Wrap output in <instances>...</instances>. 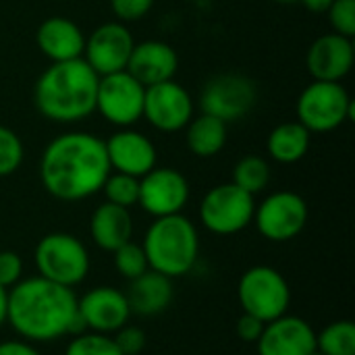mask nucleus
<instances>
[{"instance_id": "1", "label": "nucleus", "mask_w": 355, "mask_h": 355, "mask_svg": "<svg viewBox=\"0 0 355 355\" xmlns=\"http://www.w3.org/2000/svg\"><path fill=\"white\" fill-rule=\"evenodd\" d=\"M110 173L106 144L92 133L58 135L40 158L42 185L60 202H81L102 191Z\"/></svg>"}, {"instance_id": "2", "label": "nucleus", "mask_w": 355, "mask_h": 355, "mask_svg": "<svg viewBox=\"0 0 355 355\" xmlns=\"http://www.w3.org/2000/svg\"><path fill=\"white\" fill-rule=\"evenodd\" d=\"M6 322L27 341L50 343L83 329L73 289L44 277L19 281L8 291Z\"/></svg>"}, {"instance_id": "3", "label": "nucleus", "mask_w": 355, "mask_h": 355, "mask_svg": "<svg viewBox=\"0 0 355 355\" xmlns=\"http://www.w3.org/2000/svg\"><path fill=\"white\" fill-rule=\"evenodd\" d=\"M98 79L100 75L83 58L52 62L35 81V108L54 123L83 121L96 112Z\"/></svg>"}, {"instance_id": "4", "label": "nucleus", "mask_w": 355, "mask_h": 355, "mask_svg": "<svg viewBox=\"0 0 355 355\" xmlns=\"http://www.w3.org/2000/svg\"><path fill=\"white\" fill-rule=\"evenodd\" d=\"M141 248L150 270L177 279L196 266L200 256V235L196 225L183 214L160 216L146 231Z\"/></svg>"}, {"instance_id": "5", "label": "nucleus", "mask_w": 355, "mask_h": 355, "mask_svg": "<svg viewBox=\"0 0 355 355\" xmlns=\"http://www.w3.org/2000/svg\"><path fill=\"white\" fill-rule=\"evenodd\" d=\"M297 123L310 133H329L355 119V104L337 81H314L297 98Z\"/></svg>"}, {"instance_id": "6", "label": "nucleus", "mask_w": 355, "mask_h": 355, "mask_svg": "<svg viewBox=\"0 0 355 355\" xmlns=\"http://www.w3.org/2000/svg\"><path fill=\"white\" fill-rule=\"evenodd\" d=\"M40 277L73 289L89 272V254L85 245L69 233H50L42 237L33 252Z\"/></svg>"}, {"instance_id": "7", "label": "nucleus", "mask_w": 355, "mask_h": 355, "mask_svg": "<svg viewBox=\"0 0 355 355\" xmlns=\"http://www.w3.org/2000/svg\"><path fill=\"white\" fill-rule=\"evenodd\" d=\"M237 297L245 314L264 324L287 314L291 304V289L285 277L272 266H254L243 272Z\"/></svg>"}, {"instance_id": "8", "label": "nucleus", "mask_w": 355, "mask_h": 355, "mask_svg": "<svg viewBox=\"0 0 355 355\" xmlns=\"http://www.w3.org/2000/svg\"><path fill=\"white\" fill-rule=\"evenodd\" d=\"M256 212L254 196L235 183L212 187L200 204V220L214 235H235L243 231Z\"/></svg>"}, {"instance_id": "9", "label": "nucleus", "mask_w": 355, "mask_h": 355, "mask_svg": "<svg viewBox=\"0 0 355 355\" xmlns=\"http://www.w3.org/2000/svg\"><path fill=\"white\" fill-rule=\"evenodd\" d=\"M146 87L127 71L102 75L98 79L96 110L114 127L127 129L144 116Z\"/></svg>"}, {"instance_id": "10", "label": "nucleus", "mask_w": 355, "mask_h": 355, "mask_svg": "<svg viewBox=\"0 0 355 355\" xmlns=\"http://www.w3.org/2000/svg\"><path fill=\"white\" fill-rule=\"evenodd\" d=\"M258 92L250 77L239 73H223L212 77L200 96L202 112L225 123L243 119L256 104Z\"/></svg>"}, {"instance_id": "11", "label": "nucleus", "mask_w": 355, "mask_h": 355, "mask_svg": "<svg viewBox=\"0 0 355 355\" xmlns=\"http://www.w3.org/2000/svg\"><path fill=\"white\" fill-rule=\"evenodd\" d=\"M256 227L268 241H289L308 225V204L295 191L270 193L254 212Z\"/></svg>"}, {"instance_id": "12", "label": "nucleus", "mask_w": 355, "mask_h": 355, "mask_svg": "<svg viewBox=\"0 0 355 355\" xmlns=\"http://www.w3.org/2000/svg\"><path fill=\"white\" fill-rule=\"evenodd\" d=\"M144 119L162 133L181 131L193 119V100L175 79L146 87Z\"/></svg>"}, {"instance_id": "13", "label": "nucleus", "mask_w": 355, "mask_h": 355, "mask_svg": "<svg viewBox=\"0 0 355 355\" xmlns=\"http://www.w3.org/2000/svg\"><path fill=\"white\" fill-rule=\"evenodd\" d=\"M135 42L131 31L121 21L102 23L96 27L89 37H85L83 60L102 77L127 69L131 50Z\"/></svg>"}, {"instance_id": "14", "label": "nucleus", "mask_w": 355, "mask_h": 355, "mask_svg": "<svg viewBox=\"0 0 355 355\" xmlns=\"http://www.w3.org/2000/svg\"><path fill=\"white\" fill-rule=\"evenodd\" d=\"M189 200V183L175 168L154 166L139 179L137 204L154 218L181 214Z\"/></svg>"}, {"instance_id": "15", "label": "nucleus", "mask_w": 355, "mask_h": 355, "mask_svg": "<svg viewBox=\"0 0 355 355\" xmlns=\"http://www.w3.org/2000/svg\"><path fill=\"white\" fill-rule=\"evenodd\" d=\"M77 314L83 322V329L110 335L127 324L131 308L123 291L114 287H96L77 300Z\"/></svg>"}, {"instance_id": "16", "label": "nucleus", "mask_w": 355, "mask_h": 355, "mask_svg": "<svg viewBox=\"0 0 355 355\" xmlns=\"http://www.w3.org/2000/svg\"><path fill=\"white\" fill-rule=\"evenodd\" d=\"M260 355H310L316 349V333L300 316H279L264 324L258 339Z\"/></svg>"}, {"instance_id": "17", "label": "nucleus", "mask_w": 355, "mask_h": 355, "mask_svg": "<svg viewBox=\"0 0 355 355\" xmlns=\"http://www.w3.org/2000/svg\"><path fill=\"white\" fill-rule=\"evenodd\" d=\"M355 50L352 37L324 33L316 37L308 50L306 67L314 81H341L354 69Z\"/></svg>"}, {"instance_id": "18", "label": "nucleus", "mask_w": 355, "mask_h": 355, "mask_svg": "<svg viewBox=\"0 0 355 355\" xmlns=\"http://www.w3.org/2000/svg\"><path fill=\"white\" fill-rule=\"evenodd\" d=\"M106 144V156L110 162V171L131 175L141 179L156 166V148L154 144L139 131L121 129L119 133L110 135Z\"/></svg>"}, {"instance_id": "19", "label": "nucleus", "mask_w": 355, "mask_h": 355, "mask_svg": "<svg viewBox=\"0 0 355 355\" xmlns=\"http://www.w3.org/2000/svg\"><path fill=\"white\" fill-rule=\"evenodd\" d=\"M179 69V56L175 48L160 40H146L133 46L127 73L135 77L144 87L175 79V73Z\"/></svg>"}, {"instance_id": "20", "label": "nucleus", "mask_w": 355, "mask_h": 355, "mask_svg": "<svg viewBox=\"0 0 355 355\" xmlns=\"http://www.w3.org/2000/svg\"><path fill=\"white\" fill-rule=\"evenodd\" d=\"M35 44L52 62L73 60L83 56L85 35L77 23L67 17H48L35 31Z\"/></svg>"}, {"instance_id": "21", "label": "nucleus", "mask_w": 355, "mask_h": 355, "mask_svg": "<svg viewBox=\"0 0 355 355\" xmlns=\"http://www.w3.org/2000/svg\"><path fill=\"white\" fill-rule=\"evenodd\" d=\"M89 233L94 243L104 252H114L127 241H131L133 235V220L129 214V208L104 202L100 204L89 220Z\"/></svg>"}, {"instance_id": "22", "label": "nucleus", "mask_w": 355, "mask_h": 355, "mask_svg": "<svg viewBox=\"0 0 355 355\" xmlns=\"http://www.w3.org/2000/svg\"><path fill=\"white\" fill-rule=\"evenodd\" d=\"M175 289H173V279L156 272V270H146L137 279L131 281L127 302L131 308V314L139 316H154L164 312L171 302H173Z\"/></svg>"}, {"instance_id": "23", "label": "nucleus", "mask_w": 355, "mask_h": 355, "mask_svg": "<svg viewBox=\"0 0 355 355\" xmlns=\"http://www.w3.org/2000/svg\"><path fill=\"white\" fill-rule=\"evenodd\" d=\"M312 133L297 121L281 123L275 127L266 139L268 156L279 164H295L300 162L310 150Z\"/></svg>"}, {"instance_id": "24", "label": "nucleus", "mask_w": 355, "mask_h": 355, "mask_svg": "<svg viewBox=\"0 0 355 355\" xmlns=\"http://www.w3.org/2000/svg\"><path fill=\"white\" fill-rule=\"evenodd\" d=\"M185 129H187L185 133L187 148L191 154L200 158L216 156L227 144V123L212 114L202 112L200 116L191 119Z\"/></svg>"}, {"instance_id": "25", "label": "nucleus", "mask_w": 355, "mask_h": 355, "mask_svg": "<svg viewBox=\"0 0 355 355\" xmlns=\"http://www.w3.org/2000/svg\"><path fill=\"white\" fill-rule=\"evenodd\" d=\"M231 183H235L243 191L256 196V193L264 191L270 183V164L262 156L248 154L235 162Z\"/></svg>"}, {"instance_id": "26", "label": "nucleus", "mask_w": 355, "mask_h": 355, "mask_svg": "<svg viewBox=\"0 0 355 355\" xmlns=\"http://www.w3.org/2000/svg\"><path fill=\"white\" fill-rule=\"evenodd\" d=\"M316 349L324 355H355V324L337 320L316 335Z\"/></svg>"}, {"instance_id": "27", "label": "nucleus", "mask_w": 355, "mask_h": 355, "mask_svg": "<svg viewBox=\"0 0 355 355\" xmlns=\"http://www.w3.org/2000/svg\"><path fill=\"white\" fill-rule=\"evenodd\" d=\"M102 191L106 196V202L123 208H131L139 200V179L123 173H114V175L110 173L102 185Z\"/></svg>"}, {"instance_id": "28", "label": "nucleus", "mask_w": 355, "mask_h": 355, "mask_svg": "<svg viewBox=\"0 0 355 355\" xmlns=\"http://www.w3.org/2000/svg\"><path fill=\"white\" fill-rule=\"evenodd\" d=\"M114 254V268L119 275H123L125 279L133 281L139 275H144L150 266H148V258L144 254V248L127 241L125 245H121L119 250L112 252Z\"/></svg>"}, {"instance_id": "29", "label": "nucleus", "mask_w": 355, "mask_h": 355, "mask_svg": "<svg viewBox=\"0 0 355 355\" xmlns=\"http://www.w3.org/2000/svg\"><path fill=\"white\" fill-rule=\"evenodd\" d=\"M64 355H123L121 349L116 347L114 339H110L108 335H100V333H85L75 337L67 349Z\"/></svg>"}, {"instance_id": "30", "label": "nucleus", "mask_w": 355, "mask_h": 355, "mask_svg": "<svg viewBox=\"0 0 355 355\" xmlns=\"http://www.w3.org/2000/svg\"><path fill=\"white\" fill-rule=\"evenodd\" d=\"M23 156L25 150L21 137L12 129L0 125V177L12 175L21 166Z\"/></svg>"}, {"instance_id": "31", "label": "nucleus", "mask_w": 355, "mask_h": 355, "mask_svg": "<svg viewBox=\"0 0 355 355\" xmlns=\"http://www.w3.org/2000/svg\"><path fill=\"white\" fill-rule=\"evenodd\" d=\"M331 27L335 33L354 37L355 35V0H333L327 10Z\"/></svg>"}, {"instance_id": "32", "label": "nucleus", "mask_w": 355, "mask_h": 355, "mask_svg": "<svg viewBox=\"0 0 355 355\" xmlns=\"http://www.w3.org/2000/svg\"><path fill=\"white\" fill-rule=\"evenodd\" d=\"M154 6V0H110V8L121 23L144 19Z\"/></svg>"}, {"instance_id": "33", "label": "nucleus", "mask_w": 355, "mask_h": 355, "mask_svg": "<svg viewBox=\"0 0 355 355\" xmlns=\"http://www.w3.org/2000/svg\"><path fill=\"white\" fill-rule=\"evenodd\" d=\"M114 343L123 355H139L146 347V333L137 327H123L116 331Z\"/></svg>"}, {"instance_id": "34", "label": "nucleus", "mask_w": 355, "mask_h": 355, "mask_svg": "<svg viewBox=\"0 0 355 355\" xmlns=\"http://www.w3.org/2000/svg\"><path fill=\"white\" fill-rule=\"evenodd\" d=\"M23 262L15 252H0V285L4 289L15 287L21 281Z\"/></svg>"}, {"instance_id": "35", "label": "nucleus", "mask_w": 355, "mask_h": 355, "mask_svg": "<svg viewBox=\"0 0 355 355\" xmlns=\"http://www.w3.org/2000/svg\"><path fill=\"white\" fill-rule=\"evenodd\" d=\"M235 331H237V335H239L241 341H245V343H258V339H260V335L264 331V322L243 312V316L237 320Z\"/></svg>"}, {"instance_id": "36", "label": "nucleus", "mask_w": 355, "mask_h": 355, "mask_svg": "<svg viewBox=\"0 0 355 355\" xmlns=\"http://www.w3.org/2000/svg\"><path fill=\"white\" fill-rule=\"evenodd\" d=\"M0 355H42L27 341H4L0 343Z\"/></svg>"}, {"instance_id": "37", "label": "nucleus", "mask_w": 355, "mask_h": 355, "mask_svg": "<svg viewBox=\"0 0 355 355\" xmlns=\"http://www.w3.org/2000/svg\"><path fill=\"white\" fill-rule=\"evenodd\" d=\"M310 12H316V15H322L331 8L333 0H300Z\"/></svg>"}, {"instance_id": "38", "label": "nucleus", "mask_w": 355, "mask_h": 355, "mask_svg": "<svg viewBox=\"0 0 355 355\" xmlns=\"http://www.w3.org/2000/svg\"><path fill=\"white\" fill-rule=\"evenodd\" d=\"M6 304H8V289L0 285V327L6 322Z\"/></svg>"}, {"instance_id": "39", "label": "nucleus", "mask_w": 355, "mask_h": 355, "mask_svg": "<svg viewBox=\"0 0 355 355\" xmlns=\"http://www.w3.org/2000/svg\"><path fill=\"white\" fill-rule=\"evenodd\" d=\"M277 2H285L287 4V2H300V0H277Z\"/></svg>"}, {"instance_id": "40", "label": "nucleus", "mask_w": 355, "mask_h": 355, "mask_svg": "<svg viewBox=\"0 0 355 355\" xmlns=\"http://www.w3.org/2000/svg\"><path fill=\"white\" fill-rule=\"evenodd\" d=\"M310 355H324V354H320L318 349H314V352H312V354H310Z\"/></svg>"}]
</instances>
